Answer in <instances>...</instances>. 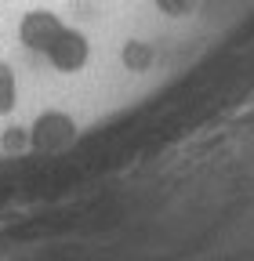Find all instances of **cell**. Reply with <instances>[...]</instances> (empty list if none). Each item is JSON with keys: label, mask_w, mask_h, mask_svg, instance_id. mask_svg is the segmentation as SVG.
Instances as JSON below:
<instances>
[{"label": "cell", "mask_w": 254, "mask_h": 261, "mask_svg": "<svg viewBox=\"0 0 254 261\" xmlns=\"http://www.w3.org/2000/svg\"><path fill=\"white\" fill-rule=\"evenodd\" d=\"M77 142V120L62 109H47L29 127V149L37 152H62Z\"/></svg>", "instance_id": "obj_1"}, {"label": "cell", "mask_w": 254, "mask_h": 261, "mask_svg": "<svg viewBox=\"0 0 254 261\" xmlns=\"http://www.w3.org/2000/svg\"><path fill=\"white\" fill-rule=\"evenodd\" d=\"M44 58H47V65L55 73H80L84 65L91 62V40L84 37L80 29H62L58 37H55V44L44 51Z\"/></svg>", "instance_id": "obj_2"}, {"label": "cell", "mask_w": 254, "mask_h": 261, "mask_svg": "<svg viewBox=\"0 0 254 261\" xmlns=\"http://www.w3.org/2000/svg\"><path fill=\"white\" fill-rule=\"evenodd\" d=\"M66 29V22H62L55 11H47V8H33V11H26L22 18H18V44L26 47V51H33V55H44L51 44H55V37Z\"/></svg>", "instance_id": "obj_3"}, {"label": "cell", "mask_w": 254, "mask_h": 261, "mask_svg": "<svg viewBox=\"0 0 254 261\" xmlns=\"http://www.w3.org/2000/svg\"><path fill=\"white\" fill-rule=\"evenodd\" d=\"M153 58H156L153 44H145V40H123V47H120V62L127 73H149Z\"/></svg>", "instance_id": "obj_4"}, {"label": "cell", "mask_w": 254, "mask_h": 261, "mask_svg": "<svg viewBox=\"0 0 254 261\" xmlns=\"http://www.w3.org/2000/svg\"><path fill=\"white\" fill-rule=\"evenodd\" d=\"M18 106V84H15V69L8 62H0V116H8Z\"/></svg>", "instance_id": "obj_5"}, {"label": "cell", "mask_w": 254, "mask_h": 261, "mask_svg": "<svg viewBox=\"0 0 254 261\" xmlns=\"http://www.w3.org/2000/svg\"><path fill=\"white\" fill-rule=\"evenodd\" d=\"M0 149L4 152H26L29 149V130L26 127H8L4 135H0Z\"/></svg>", "instance_id": "obj_6"}, {"label": "cell", "mask_w": 254, "mask_h": 261, "mask_svg": "<svg viewBox=\"0 0 254 261\" xmlns=\"http://www.w3.org/2000/svg\"><path fill=\"white\" fill-rule=\"evenodd\" d=\"M200 4V0H156V8H160L164 15H174V18H182V15H189Z\"/></svg>", "instance_id": "obj_7"}]
</instances>
